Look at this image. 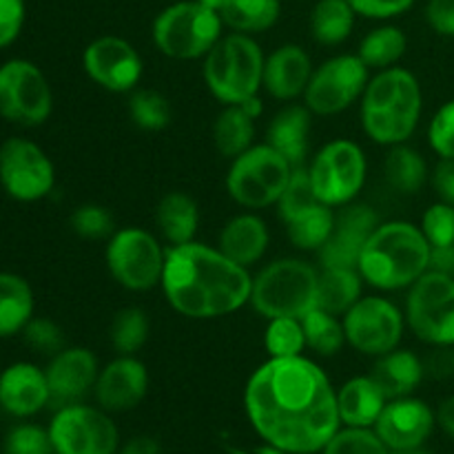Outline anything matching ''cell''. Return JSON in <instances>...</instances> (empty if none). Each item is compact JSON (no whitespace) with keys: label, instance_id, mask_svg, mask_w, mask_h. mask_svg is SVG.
I'll return each instance as SVG.
<instances>
[{"label":"cell","instance_id":"6da1fadb","mask_svg":"<svg viewBox=\"0 0 454 454\" xmlns=\"http://www.w3.org/2000/svg\"><path fill=\"white\" fill-rule=\"evenodd\" d=\"M244 403L257 434L288 454L322 452L341 424L326 372L301 355L262 364L248 380Z\"/></svg>","mask_w":454,"mask_h":454},{"label":"cell","instance_id":"7a4b0ae2","mask_svg":"<svg viewBox=\"0 0 454 454\" xmlns=\"http://www.w3.org/2000/svg\"><path fill=\"white\" fill-rule=\"evenodd\" d=\"M162 291L171 309L191 319H215L251 301L253 279L220 248L182 244L167 251Z\"/></svg>","mask_w":454,"mask_h":454},{"label":"cell","instance_id":"3957f363","mask_svg":"<svg viewBox=\"0 0 454 454\" xmlns=\"http://www.w3.org/2000/svg\"><path fill=\"white\" fill-rule=\"evenodd\" d=\"M430 266V244L411 222L380 224L364 247L357 270L380 291L412 286Z\"/></svg>","mask_w":454,"mask_h":454},{"label":"cell","instance_id":"277c9868","mask_svg":"<svg viewBox=\"0 0 454 454\" xmlns=\"http://www.w3.org/2000/svg\"><path fill=\"white\" fill-rule=\"evenodd\" d=\"M419 80L406 69L388 67L368 82L362 96V127L377 145H403L421 115Z\"/></svg>","mask_w":454,"mask_h":454},{"label":"cell","instance_id":"5b68a950","mask_svg":"<svg viewBox=\"0 0 454 454\" xmlns=\"http://www.w3.org/2000/svg\"><path fill=\"white\" fill-rule=\"evenodd\" d=\"M264 53L248 34H231L217 40L204 56V82L224 105H242L257 96L264 84Z\"/></svg>","mask_w":454,"mask_h":454},{"label":"cell","instance_id":"8992f818","mask_svg":"<svg viewBox=\"0 0 454 454\" xmlns=\"http://www.w3.org/2000/svg\"><path fill=\"white\" fill-rule=\"evenodd\" d=\"M317 279L319 273L306 262H273L253 279V309L266 319H301L317 306Z\"/></svg>","mask_w":454,"mask_h":454},{"label":"cell","instance_id":"52a82bcc","mask_svg":"<svg viewBox=\"0 0 454 454\" xmlns=\"http://www.w3.org/2000/svg\"><path fill=\"white\" fill-rule=\"evenodd\" d=\"M222 16L198 0L171 4L153 22V43L176 60H195L211 51L222 38Z\"/></svg>","mask_w":454,"mask_h":454},{"label":"cell","instance_id":"ba28073f","mask_svg":"<svg viewBox=\"0 0 454 454\" xmlns=\"http://www.w3.org/2000/svg\"><path fill=\"white\" fill-rule=\"evenodd\" d=\"M293 164L270 145L251 146L233 160L226 189L231 198L247 208H266L278 204L291 180Z\"/></svg>","mask_w":454,"mask_h":454},{"label":"cell","instance_id":"9c48e42d","mask_svg":"<svg viewBox=\"0 0 454 454\" xmlns=\"http://www.w3.org/2000/svg\"><path fill=\"white\" fill-rule=\"evenodd\" d=\"M406 319L426 344L454 346V278L426 270L411 286Z\"/></svg>","mask_w":454,"mask_h":454},{"label":"cell","instance_id":"30bf717a","mask_svg":"<svg viewBox=\"0 0 454 454\" xmlns=\"http://www.w3.org/2000/svg\"><path fill=\"white\" fill-rule=\"evenodd\" d=\"M315 195L326 207H346L366 182V155L355 142L335 140L322 146L309 167Z\"/></svg>","mask_w":454,"mask_h":454},{"label":"cell","instance_id":"8fae6325","mask_svg":"<svg viewBox=\"0 0 454 454\" xmlns=\"http://www.w3.org/2000/svg\"><path fill=\"white\" fill-rule=\"evenodd\" d=\"M53 93L34 62L13 58L0 65V115L22 127H38L51 115Z\"/></svg>","mask_w":454,"mask_h":454},{"label":"cell","instance_id":"7c38bea8","mask_svg":"<svg viewBox=\"0 0 454 454\" xmlns=\"http://www.w3.org/2000/svg\"><path fill=\"white\" fill-rule=\"evenodd\" d=\"M167 253L158 239L142 229L115 231L106 247V266L120 286L149 291L162 284Z\"/></svg>","mask_w":454,"mask_h":454},{"label":"cell","instance_id":"4fadbf2b","mask_svg":"<svg viewBox=\"0 0 454 454\" xmlns=\"http://www.w3.org/2000/svg\"><path fill=\"white\" fill-rule=\"evenodd\" d=\"M49 437L56 454H115L120 443L111 417L84 403L58 408L49 426Z\"/></svg>","mask_w":454,"mask_h":454},{"label":"cell","instance_id":"5bb4252c","mask_svg":"<svg viewBox=\"0 0 454 454\" xmlns=\"http://www.w3.org/2000/svg\"><path fill=\"white\" fill-rule=\"evenodd\" d=\"M0 184L18 202H38L51 193L56 168L35 142L9 137L0 145Z\"/></svg>","mask_w":454,"mask_h":454},{"label":"cell","instance_id":"9a60e30c","mask_svg":"<svg viewBox=\"0 0 454 454\" xmlns=\"http://www.w3.org/2000/svg\"><path fill=\"white\" fill-rule=\"evenodd\" d=\"M366 62L353 53H341L313 71L304 91V102L313 114L335 115L348 109L368 87Z\"/></svg>","mask_w":454,"mask_h":454},{"label":"cell","instance_id":"2e32d148","mask_svg":"<svg viewBox=\"0 0 454 454\" xmlns=\"http://www.w3.org/2000/svg\"><path fill=\"white\" fill-rule=\"evenodd\" d=\"M346 341L355 350L372 357L390 353L403 335V315L384 297H362L344 315Z\"/></svg>","mask_w":454,"mask_h":454},{"label":"cell","instance_id":"e0dca14e","mask_svg":"<svg viewBox=\"0 0 454 454\" xmlns=\"http://www.w3.org/2000/svg\"><path fill=\"white\" fill-rule=\"evenodd\" d=\"M82 65L93 82L114 93L131 91L142 78L140 53L118 35H102L93 40L84 49Z\"/></svg>","mask_w":454,"mask_h":454},{"label":"cell","instance_id":"ac0fdd59","mask_svg":"<svg viewBox=\"0 0 454 454\" xmlns=\"http://www.w3.org/2000/svg\"><path fill=\"white\" fill-rule=\"evenodd\" d=\"M380 215L366 204H346L335 215V229L319 248L322 269H357L359 257L372 231L380 226Z\"/></svg>","mask_w":454,"mask_h":454},{"label":"cell","instance_id":"d6986e66","mask_svg":"<svg viewBox=\"0 0 454 454\" xmlns=\"http://www.w3.org/2000/svg\"><path fill=\"white\" fill-rule=\"evenodd\" d=\"M49 384V395H51V406L65 408L71 403H82V399L96 388V381L100 371H98L96 355L89 348H62L60 353L53 355L49 366L44 368Z\"/></svg>","mask_w":454,"mask_h":454},{"label":"cell","instance_id":"ffe728a7","mask_svg":"<svg viewBox=\"0 0 454 454\" xmlns=\"http://www.w3.org/2000/svg\"><path fill=\"white\" fill-rule=\"evenodd\" d=\"M434 421L437 417L421 399H390L377 419L375 433L388 450H411L424 446L433 434Z\"/></svg>","mask_w":454,"mask_h":454},{"label":"cell","instance_id":"44dd1931","mask_svg":"<svg viewBox=\"0 0 454 454\" xmlns=\"http://www.w3.org/2000/svg\"><path fill=\"white\" fill-rule=\"evenodd\" d=\"M146 390L149 372L145 364L133 355H120L105 371H100L93 393L102 411L124 412L136 408L145 399Z\"/></svg>","mask_w":454,"mask_h":454},{"label":"cell","instance_id":"7402d4cb","mask_svg":"<svg viewBox=\"0 0 454 454\" xmlns=\"http://www.w3.org/2000/svg\"><path fill=\"white\" fill-rule=\"evenodd\" d=\"M47 375L29 362L12 364L0 372V408L13 417H31L49 406Z\"/></svg>","mask_w":454,"mask_h":454},{"label":"cell","instance_id":"603a6c76","mask_svg":"<svg viewBox=\"0 0 454 454\" xmlns=\"http://www.w3.org/2000/svg\"><path fill=\"white\" fill-rule=\"evenodd\" d=\"M313 75V62L309 53L297 44H284L275 49L264 62V87L278 100H295L304 96Z\"/></svg>","mask_w":454,"mask_h":454},{"label":"cell","instance_id":"cb8c5ba5","mask_svg":"<svg viewBox=\"0 0 454 454\" xmlns=\"http://www.w3.org/2000/svg\"><path fill=\"white\" fill-rule=\"evenodd\" d=\"M309 136H310V109L309 106L291 105L284 106L269 124L266 131V145L284 155L293 168L304 167L309 155Z\"/></svg>","mask_w":454,"mask_h":454},{"label":"cell","instance_id":"d4e9b609","mask_svg":"<svg viewBox=\"0 0 454 454\" xmlns=\"http://www.w3.org/2000/svg\"><path fill=\"white\" fill-rule=\"evenodd\" d=\"M269 247V229L253 213H242L226 222L220 233V251L239 266H253L262 260Z\"/></svg>","mask_w":454,"mask_h":454},{"label":"cell","instance_id":"484cf974","mask_svg":"<svg viewBox=\"0 0 454 454\" xmlns=\"http://www.w3.org/2000/svg\"><path fill=\"white\" fill-rule=\"evenodd\" d=\"M388 399L381 393L377 381L368 377H353L337 393L341 424L350 428H371L377 424Z\"/></svg>","mask_w":454,"mask_h":454},{"label":"cell","instance_id":"4316f807","mask_svg":"<svg viewBox=\"0 0 454 454\" xmlns=\"http://www.w3.org/2000/svg\"><path fill=\"white\" fill-rule=\"evenodd\" d=\"M424 364L411 350H390L377 359L371 377L377 381L386 399H402L411 397L417 386L424 380Z\"/></svg>","mask_w":454,"mask_h":454},{"label":"cell","instance_id":"83f0119b","mask_svg":"<svg viewBox=\"0 0 454 454\" xmlns=\"http://www.w3.org/2000/svg\"><path fill=\"white\" fill-rule=\"evenodd\" d=\"M155 222H158L162 238L171 247L193 242L200 224L198 202L182 191L167 193L155 208Z\"/></svg>","mask_w":454,"mask_h":454},{"label":"cell","instance_id":"f1b7e54d","mask_svg":"<svg viewBox=\"0 0 454 454\" xmlns=\"http://www.w3.org/2000/svg\"><path fill=\"white\" fill-rule=\"evenodd\" d=\"M34 291L16 273L0 270V340L22 333L34 317Z\"/></svg>","mask_w":454,"mask_h":454},{"label":"cell","instance_id":"f546056e","mask_svg":"<svg viewBox=\"0 0 454 454\" xmlns=\"http://www.w3.org/2000/svg\"><path fill=\"white\" fill-rule=\"evenodd\" d=\"M362 279L357 269H322L317 279V309L346 315L362 300Z\"/></svg>","mask_w":454,"mask_h":454},{"label":"cell","instance_id":"4dcf8cb0","mask_svg":"<svg viewBox=\"0 0 454 454\" xmlns=\"http://www.w3.org/2000/svg\"><path fill=\"white\" fill-rule=\"evenodd\" d=\"M255 137V118L244 109V105H226L213 124V142L224 158L235 160L253 146Z\"/></svg>","mask_w":454,"mask_h":454},{"label":"cell","instance_id":"1f68e13d","mask_svg":"<svg viewBox=\"0 0 454 454\" xmlns=\"http://www.w3.org/2000/svg\"><path fill=\"white\" fill-rule=\"evenodd\" d=\"M355 9L348 0H319L310 13V31L322 44H340L350 35Z\"/></svg>","mask_w":454,"mask_h":454},{"label":"cell","instance_id":"d6a6232c","mask_svg":"<svg viewBox=\"0 0 454 454\" xmlns=\"http://www.w3.org/2000/svg\"><path fill=\"white\" fill-rule=\"evenodd\" d=\"M282 13L279 0H231L222 9V20L238 34H257L278 22Z\"/></svg>","mask_w":454,"mask_h":454},{"label":"cell","instance_id":"836d02e7","mask_svg":"<svg viewBox=\"0 0 454 454\" xmlns=\"http://www.w3.org/2000/svg\"><path fill=\"white\" fill-rule=\"evenodd\" d=\"M386 180L399 193L412 195L421 191V186L428 180V167H426L424 155L406 145L393 146L386 158Z\"/></svg>","mask_w":454,"mask_h":454},{"label":"cell","instance_id":"e575fe53","mask_svg":"<svg viewBox=\"0 0 454 454\" xmlns=\"http://www.w3.org/2000/svg\"><path fill=\"white\" fill-rule=\"evenodd\" d=\"M288 239L301 251H319L335 229L333 207L317 204L286 224Z\"/></svg>","mask_w":454,"mask_h":454},{"label":"cell","instance_id":"d590c367","mask_svg":"<svg viewBox=\"0 0 454 454\" xmlns=\"http://www.w3.org/2000/svg\"><path fill=\"white\" fill-rule=\"evenodd\" d=\"M408 40L397 27H380L371 31L359 44L357 56L366 62L368 69H388L406 53Z\"/></svg>","mask_w":454,"mask_h":454},{"label":"cell","instance_id":"8d00e7d4","mask_svg":"<svg viewBox=\"0 0 454 454\" xmlns=\"http://www.w3.org/2000/svg\"><path fill=\"white\" fill-rule=\"evenodd\" d=\"M301 326H304L306 346L313 348L315 353L328 357V355L340 353L341 346L346 344L344 322H340L337 315L326 313L317 306L301 317Z\"/></svg>","mask_w":454,"mask_h":454},{"label":"cell","instance_id":"74e56055","mask_svg":"<svg viewBox=\"0 0 454 454\" xmlns=\"http://www.w3.org/2000/svg\"><path fill=\"white\" fill-rule=\"evenodd\" d=\"M149 317L142 309H122L111 322V344L118 355H136L149 340Z\"/></svg>","mask_w":454,"mask_h":454},{"label":"cell","instance_id":"f35d334b","mask_svg":"<svg viewBox=\"0 0 454 454\" xmlns=\"http://www.w3.org/2000/svg\"><path fill=\"white\" fill-rule=\"evenodd\" d=\"M129 114L133 124L145 131H162L171 122V105L153 89H140L133 93L129 100Z\"/></svg>","mask_w":454,"mask_h":454},{"label":"cell","instance_id":"ab89813d","mask_svg":"<svg viewBox=\"0 0 454 454\" xmlns=\"http://www.w3.org/2000/svg\"><path fill=\"white\" fill-rule=\"evenodd\" d=\"M322 204L315 195L313 184H310L309 168L297 167L293 168L291 180H288L286 189H284L282 198L278 200V213L284 222H293L295 217H300L301 213H306L309 208Z\"/></svg>","mask_w":454,"mask_h":454},{"label":"cell","instance_id":"60d3db41","mask_svg":"<svg viewBox=\"0 0 454 454\" xmlns=\"http://www.w3.org/2000/svg\"><path fill=\"white\" fill-rule=\"evenodd\" d=\"M270 357H297L306 348V335L301 319L278 317L270 319L264 337Z\"/></svg>","mask_w":454,"mask_h":454},{"label":"cell","instance_id":"b9f144b4","mask_svg":"<svg viewBox=\"0 0 454 454\" xmlns=\"http://www.w3.org/2000/svg\"><path fill=\"white\" fill-rule=\"evenodd\" d=\"M322 454H390L388 446L371 428L337 430L335 437L324 446Z\"/></svg>","mask_w":454,"mask_h":454},{"label":"cell","instance_id":"7bdbcfd3","mask_svg":"<svg viewBox=\"0 0 454 454\" xmlns=\"http://www.w3.org/2000/svg\"><path fill=\"white\" fill-rule=\"evenodd\" d=\"M3 454H53L49 430L34 424L16 426L4 437Z\"/></svg>","mask_w":454,"mask_h":454},{"label":"cell","instance_id":"ee69618b","mask_svg":"<svg viewBox=\"0 0 454 454\" xmlns=\"http://www.w3.org/2000/svg\"><path fill=\"white\" fill-rule=\"evenodd\" d=\"M71 229L84 239H102L114 235V215L100 204H84L71 215Z\"/></svg>","mask_w":454,"mask_h":454},{"label":"cell","instance_id":"f6af8a7d","mask_svg":"<svg viewBox=\"0 0 454 454\" xmlns=\"http://www.w3.org/2000/svg\"><path fill=\"white\" fill-rule=\"evenodd\" d=\"M22 337H25L27 346L34 348L35 353L51 355V357L65 348L62 328L47 317H31L29 324L22 328Z\"/></svg>","mask_w":454,"mask_h":454},{"label":"cell","instance_id":"bcb514c9","mask_svg":"<svg viewBox=\"0 0 454 454\" xmlns=\"http://www.w3.org/2000/svg\"><path fill=\"white\" fill-rule=\"evenodd\" d=\"M421 231L430 247H450L454 244V207L446 202L433 204L424 213Z\"/></svg>","mask_w":454,"mask_h":454},{"label":"cell","instance_id":"7dc6e473","mask_svg":"<svg viewBox=\"0 0 454 454\" xmlns=\"http://www.w3.org/2000/svg\"><path fill=\"white\" fill-rule=\"evenodd\" d=\"M428 140L442 160H454V100L446 102L430 120Z\"/></svg>","mask_w":454,"mask_h":454},{"label":"cell","instance_id":"c3c4849f","mask_svg":"<svg viewBox=\"0 0 454 454\" xmlns=\"http://www.w3.org/2000/svg\"><path fill=\"white\" fill-rule=\"evenodd\" d=\"M25 25V0H0V49L9 47Z\"/></svg>","mask_w":454,"mask_h":454},{"label":"cell","instance_id":"681fc988","mask_svg":"<svg viewBox=\"0 0 454 454\" xmlns=\"http://www.w3.org/2000/svg\"><path fill=\"white\" fill-rule=\"evenodd\" d=\"M355 13L366 18H393L408 12L415 0H348Z\"/></svg>","mask_w":454,"mask_h":454},{"label":"cell","instance_id":"f907efd6","mask_svg":"<svg viewBox=\"0 0 454 454\" xmlns=\"http://www.w3.org/2000/svg\"><path fill=\"white\" fill-rule=\"evenodd\" d=\"M426 18L437 34L454 38V0H428Z\"/></svg>","mask_w":454,"mask_h":454},{"label":"cell","instance_id":"816d5d0a","mask_svg":"<svg viewBox=\"0 0 454 454\" xmlns=\"http://www.w3.org/2000/svg\"><path fill=\"white\" fill-rule=\"evenodd\" d=\"M433 186L442 202L454 207V160H442L434 167Z\"/></svg>","mask_w":454,"mask_h":454},{"label":"cell","instance_id":"f5cc1de1","mask_svg":"<svg viewBox=\"0 0 454 454\" xmlns=\"http://www.w3.org/2000/svg\"><path fill=\"white\" fill-rule=\"evenodd\" d=\"M428 270L454 278V244L450 247H430Z\"/></svg>","mask_w":454,"mask_h":454},{"label":"cell","instance_id":"db71d44e","mask_svg":"<svg viewBox=\"0 0 454 454\" xmlns=\"http://www.w3.org/2000/svg\"><path fill=\"white\" fill-rule=\"evenodd\" d=\"M120 454H162V448L153 437H133L124 443Z\"/></svg>","mask_w":454,"mask_h":454},{"label":"cell","instance_id":"11a10c76","mask_svg":"<svg viewBox=\"0 0 454 454\" xmlns=\"http://www.w3.org/2000/svg\"><path fill=\"white\" fill-rule=\"evenodd\" d=\"M437 421H439V426L446 430V434H450V437L454 439V395L452 397H448L446 402L439 406Z\"/></svg>","mask_w":454,"mask_h":454},{"label":"cell","instance_id":"9f6ffc18","mask_svg":"<svg viewBox=\"0 0 454 454\" xmlns=\"http://www.w3.org/2000/svg\"><path fill=\"white\" fill-rule=\"evenodd\" d=\"M198 3H202L204 7H208V9H213V12H217V13H222V9L226 7V4L231 3V0H198Z\"/></svg>","mask_w":454,"mask_h":454},{"label":"cell","instance_id":"6f0895ef","mask_svg":"<svg viewBox=\"0 0 454 454\" xmlns=\"http://www.w3.org/2000/svg\"><path fill=\"white\" fill-rule=\"evenodd\" d=\"M390 454H430V452L424 450V448H411V450H393Z\"/></svg>","mask_w":454,"mask_h":454},{"label":"cell","instance_id":"680465c9","mask_svg":"<svg viewBox=\"0 0 454 454\" xmlns=\"http://www.w3.org/2000/svg\"><path fill=\"white\" fill-rule=\"evenodd\" d=\"M452 372H454V353H452Z\"/></svg>","mask_w":454,"mask_h":454}]
</instances>
